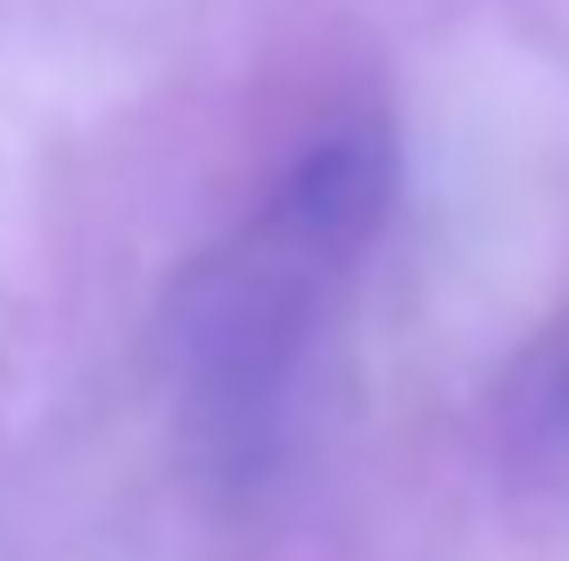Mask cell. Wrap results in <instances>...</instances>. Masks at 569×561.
Masks as SVG:
<instances>
[{
  "label": "cell",
  "mask_w": 569,
  "mask_h": 561,
  "mask_svg": "<svg viewBox=\"0 0 569 561\" xmlns=\"http://www.w3.org/2000/svg\"><path fill=\"white\" fill-rule=\"evenodd\" d=\"M388 207V149L371 132H330L289 166L281 199H272V231L298 240L306 257H347Z\"/></svg>",
  "instance_id": "obj_2"
},
{
  "label": "cell",
  "mask_w": 569,
  "mask_h": 561,
  "mask_svg": "<svg viewBox=\"0 0 569 561\" xmlns=\"http://www.w3.org/2000/svg\"><path fill=\"white\" fill-rule=\"evenodd\" d=\"M306 248L264 223L257 248L207 264L182 298V397L199 447L231 479H257L264 454H281L289 404H298V363H306V289L298 264Z\"/></svg>",
  "instance_id": "obj_1"
}]
</instances>
